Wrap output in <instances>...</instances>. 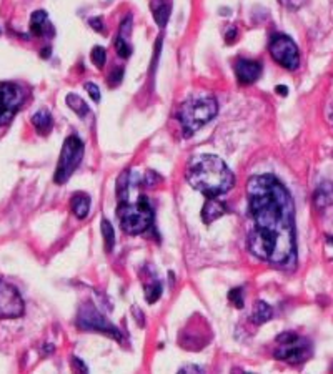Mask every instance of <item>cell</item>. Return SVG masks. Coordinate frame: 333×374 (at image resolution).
I'll list each match as a JSON object with an SVG mask.
<instances>
[{
  "mask_svg": "<svg viewBox=\"0 0 333 374\" xmlns=\"http://www.w3.org/2000/svg\"><path fill=\"white\" fill-rule=\"evenodd\" d=\"M40 57H42V58H49V57H50V47H47L45 50H42V52H40Z\"/></svg>",
  "mask_w": 333,
  "mask_h": 374,
  "instance_id": "32",
  "label": "cell"
},
{
  "mask_svg": "<svg viewBox=\"0 0 333 374\" xmlns=\"http://www.w3.org/2000/svg\"><path fill=\"white\" fill-rule=\"evenodd\" d=\"M92 62H93V65L95 67H99V68H102L105 65V60H107V53H105V49L104 47H100V45H97V47H93L92 49Z\"/></svg>",
  "mask_w": 333,
  "mask_h": 374,
  "instance_id": "22",
  "label": "cell"
},
{
  "mask_svg": "<svg viewBox=\"0 0 333 374\" xmlns=\"http://www.w3.org/2000/svg\"><path fill=\"white\" fill-rule=\"evenodd\" d=\"M90 25H92V29H93V30H97V32H100V33H104V32H105V29H104V22H102V18H100V17H93V18H90Z\"/></svg>",
  "mask_w": 333,
  "mask_h": 374,
  "instance_id": "26",
  "label": "cell"
},
{
  "mask_svg": "<svg viewBox=\"0 0 333 374\" xmlns=\"http://www.w3.org/2000/svg\"><path fill=\"white\" fill-rule=\"evenodd\" d=\"M32 125L40 135H47L50 133V130H52L53 127V118L49 110H38L37 114L32 116Z\"/></svg>",
  "mask_w": 333,
  "mask_h": 374,
  "instance_id": "16",
  "label": "cell"
},
{
  "mask_svg": "<svg viewBox=\"0 0 333 374\" xmlns=\"http://www.w3.org/2000/svg\"><path fill=\"white\" fill-rule=\"evenodd\" d=\"M178 373H203V369L200 368V366H193V364H189V366H183V368H180Z\"/></svg>",
  "mask_w": 333,
  "mask_h": 374,
  "instance_id": "28",
  "label": "cell"
},
{
  "mask_svg": "<svg viewBox=\"0 0 333 374\" xmlns=\"http://www.w3.org/2000/svg\"><path fill=\"white\" fill-rule=\"evenodd\" d=\"M218 114V103L210 93H192L177 110V120L182 125L183 135L190 136L207 125Z\"/></svg>",
  "mask_w": 333,
  "mask_h": 374,
  "instance_id": "3",
  "label": "cell"
},
{
  "mask_svg": "<svg viewBox=\"0 0 333 374\" xmlns=\"http://www.w3.org/2000/svg\"><path fill=\"white\" fill-rule=\"evenodd\" d=\"M235 38H237V29H235V27H230V30H228V32H227V35H225L227 44H233Z\"/></svg>",
  "mask_w": 333,
  "mask_h": 374,
  "instance_id": "29",
  "label": "cell"
},
{
  "mask_svg": "<svg viewBox=\"0 0 333 374\" xmlns=\"http://www.w3.org/2000/svg\"><path fill=\"white\" fill-rule=\"evenodd\" d=\"M160 294H162V284H160V281L154 279L150 286L145 284V299H147V303H155L160 298Z\"/></svg>",
  "mask_w": 333,
  "mask_h": 374,
  "instance_id": "21",
  "label": "cell"
},
{
  "mask_svg": "<svg viewBox=\"0 0 333 374\" xmlns=\"http://www.w3.org/2000/svg\"><path fill=\"white\" fill-rule=\"evenodd\" d=\"M283 5H287V7H290V9H298V7H301L303 5L307 0H280Z\"/></svg>",
  "mask_w": 333,
  "mask_h": 374,
  "instance_id": "27",
  "label": "cell"
},
{
  "mask_svg": "<svg viewBox=\"0 0 333 374\" xmlns=\"http://www.w3.org/2000/svg\"><path fill=\"white\" fill-rule=\"evenodd\" d=\"M25 92L17 83L2 81L0 83V125H7L12 122L18 110H20Z\"/></svg>",
  "mask_w": 333,
  "mask_h": 374,
  "instance_id": "9",
  "label": "cell"
},
{
  "mask_svg": "<svg viewBox=\"0 0 333 374\" xmlns=\"http://www.w3.org/2000/svg\"><path fill=\"white\" fill-rule=\"evenodd\" d=\"M187 181L209 198L228 192L235 185V177L223 160L215 155H198L187 166Z\"/></svg>",
  "mask_w": 333,
  "mask_h": 374,
  "instance_id": "2",
  "label": "cell"
},
{
  "mask_svg": "<svg viewBox=\"0 0 333 374\" xmlns=\"http://www.w3.org/2000/svg\"><path fill=\"white\" fill-rule=\"evenodd\" d=\"M270 53H272L273 60L277 64H280L281 67L287 70H297L300 65V53L298 47L295 45V42L283 33H275L270 38L268 44Z\"/></svg>",
  "mask_w": 333,
  "mask_h": 374,
  "instance_id": "8",
  "label": "cell"
},
{
  "mask_svg": "<svg viewBox=\"0 0 333 374\" xmlns=\"http://www.w3.org/2000/svg\"><path fill=\"white\" fill-rule=\"evenodd\" d=\"M102 235H104L105 249H107V251H112L113 244H115V233H113L112 225L108 223L107 220H102Z\"/></svg>",
  "mask_w": 333,
  "mask_h": 374,
  "instance_id": "20",
  "label": "cell"
},
{
  "mask_svg": "<svg viewBox=\"0 0 333 374\" xmlns=\"http://www.w3.org/2000/svg\"><path fill=\"white\" fill-rule=\"evenodd\" d=\"M227 208L220 200H217V196H209L202 208V220L205 225L213 223L215 220H218L220 216L225 215Z\"/></svg>",
  "mask_w": 333,
  "mask_h": 374,
  "instance_id": "13",
  "label": "cell"
},
{
  "mask_svg": "<svg viewBox=\"0 0 333 374\" xmlns=\"http://www.w3.org/2000/svg\"><path fill=\"white\" fill-rule=\"evenodd\" d=\"M117 215L120 227L127 235H140L154 221V208L145 195H140L135 201H130L127 196L119 200Z\"/></svg>",
  "mask_w": 333,
  "mask_h": 374,
  "instance_id": "4",
  "label": "cell"
},
{
  "mask_svg": "<svg viewBox=\"0 0 333 374\" xmlns=\"http://www.w3.org/2000/svg\"><path fill=\"white\" fill-rule=\"evenodd\" d=\"M273 316V311L272 308L266 305L265 301H257L255 303V308H253V314H252V319L255 325H263L268 319H272Z\"/></svg>",
  "mask_w": 333,
  "mask_h": 374,
  "instance_id": "18",
  "label": "cell"
},
{
  "mask_svg": "<svg viewBox=\"0 0 333 374\" xmlns=\"http://www.w3.org/2000/svg\"><path fill=\"white\" fill-rule=\"evenodd\" d=\"M228 299L233 303L235 308H238V309H240V308H244V293H242L240 288H235V290L230 291V293H228Z\"/></svg>",
  "mask_w": 333,
  "mask_h": 374,
  "instance_id": "23",
  "label": "cell"
},
{
  "mask_svg": "<svg viewBox=\"0 0 333 374\" xmlns=\"http://www.w3.org/2000/svg\"><path fill=\"white\" fill-rule=\"evenodd\" d=\"M70 205H72L73 215L77 218H80V220H84L90 211V196L87 193H82V192L75 193L72 196V203Z\"/></svg>",
  "mask_w": 333,
  "mask_h": 374,
  "instance_id": "17",
  "label": "cell"
},
{
  "mask_svg": "<svg viewBox=\"0 0 333 374\" xmlns=\"http://www.w3.org/2000/svg\"><path fill=\"white\" fill-rule=\"evenodd\" d=\"M77 326L80 329L97 331V333H104L117 341H122L120 331L117 329L115 326H113L112 323L92 305V303H85V305L80 306L78 314H77Z\"/></svg>",
  "mask_w": 333,
  "mask_h": 374,
  "instance_id": "7",
  "label": "cell"
},
{
  "mask_svg": "<svg viewBox=\"0 0 333 374\" xmlns=\"http://www.w3.org/2000/svg\"><path fill=\"white\" fill-rule=\"evenodd\" d=\"M30 30L34 35L42 37V35H53V27L49 22V15L44 10H37L30 17Z\"/></svg>",
  "mask_w": 333,
  "mask_h": 374,
  "instance_id": "14",
  "label": "cell"
},
{
  "mask_svg": "<svg viewBox=\"0 0 333 374\" xmlns=\"http://www.w3.org/2000/svg\"><path fill=\"white\" fill-rule=\"evenodd\" d=\"M252 227L248 249L275 266H293L297 260L295 205L288 190L273 175H258L246 185Z\"/></svg>",
  "mask_w": 333,
  "mask_h": 374,
  "instance_id": "1",
  "label": "cell"
},
{
  "mask_svg": "<svg viewBox=\"0 0 333 374\" xmlns=\"http://www.w3.org/2000/svg\"><path fill=\"white\" fill-rule=\"evenodd\" d=\"M262 73V64L257 60H248V58H238L235 62V75H237L238 83L252 85L258 80Z\"/></svg>",
  "mask_w": 333,
  "mask_h": 374,
  "instance_id": "11",
  "label": "cell"
},
{
  "mask_svg": "<svg viewBox=\"0 0 333 374\" xmlns=\"http://www.w3.org/2000/svg\"><path fill=\"white\" fill-rule=\"evenodd\" d=\"M150 9L154 12V18L158 27H165L172 12V0H152Z\"/></svg>",
  "mask_w": 333,
  "mask_h": 374,
  "instance_id": "15",
  "label": "cell"
},
{
  "mask_svg": "<svg viewBox=\"0 0 333 374\" xmlns=\"http://www.w3.org/2000/svg\"><path fill=\"white\" fill-rule=\"evenodd\" d=\"M82 158H84V143L78 136L72 135L64 142L60 151V158H58V165L55 168V175H53V181L58 185L64 183L72 177V173L77 170V166L80 165Z\"/></svg>",
  "mask_w": 333,
  "mask_h": 374,
  "instance_id": "6",
  "label": "cell"
},
{
  "mask_svg": "<svg viewBox=\"0 0 333 374\" xmlns=\"http://www.w3.org/2000/svg\"><path fill=\"white\" fill-rule=\"evenodd\" d=\"M85 90L88 92V95L92 97L93 102H100V90L95 83H85Z\"/></svg>",
  "mask_w": 333,
  "mask_h": 374,
  "instance_id": "25",
  "label": "cell"
},
{
  "mask_svg": "<svg viewBox=\"0 0 333 374\" xmlns=\"http://www.w3.org/2000/svg\"><path fill=\"white\" fill-rule=\"evenodd\" d=\"M25 311V305L18 290L14 284L0 278V319L20 318Z\"/></svg>",
  "mask_w": 333,
  "mask_h": 374,
  "instance_id": "10",
  "label": "cell"
},
{
  "mask_svg": "<svg viewBox=\"0 0 333 374\" xmlns=\"http://www.w3.org/2000/svg\"><path fill=\"white\" fill-rule=\"evenodd\" d=\"M122 80H123V68L122 67H117L110 73V77H108V85H112V87H117V85H119Z\"/></svg>",
  "mask_w": 333,
  "mask_h": 374,
  "instance_id": "24",
  "label": "cell"
},
{
  "mask_svg": "<svg viewBox=\"0 0 333 374\" xmlns=\"http://www.w3.org/2000/svg\"><path fill=\"white\" fill-rule=\"evenodd\" d=\"M65 102H67V105H69L70 110H73L78 116H82V118H84V116L88 114L87 103L84 102V98H82V97L75 95V93H69V95H67V98H65Z\"/></svg>",
  "mask_w": 333,
  "mask_h": 374,
  "instance_id": "19",
  "label": "cell"
},
{
  "mask_svg": "<svg viewBox=\"0 0 333 374\" xmlns=\"http://www.w3.org/2000/svg\"><path fill=\"white\" fill-rule=\"evenodd\" d=\"M72 363H73V366H75L77 369H80V371H85V373H87V368H85V364H82L80 361H78V358H73Z\"/></svg>",
  "mask_w": 333,
  "mask_h": 374,
  "instance_id": "30",
  "label": "cell"
},
{
  "mask_svg": "<svg viewBox=\"0 0 333 374\" xmlns=\"http://www.w3.org/2000/svg\"><path fill=\"white\" fill-rule=\"evenodd\" d=\"M275 90L278 92V95H281V97H287V95H288V88L283 87V85H278Z\"/></svg>",
  "mask_w": 333,
  "mask_h": 374,
  "instance_id": "31",
  "label": "cell"
},
{
  "mask_svg": "<svg viewBox=\"0 0 333 374\" xmlns=\"http://www.w3.org/2000/svg\"><path fill=\"white\" fill-rule=\"evenodd\" d=\"M277 349H275V358L283 363L288 364H301L307 359H310L312 356V342L307 338H301L293 331H287L281 333L277 338Z\"/></svg>",
  "mask_w": 333,
  "mask_h": 374,
  "instance_id": "5",
  "label": "cell"
},
{
  "mask_svg": "<svg viewBox=\"0 0 333 374\" xmlns=\"http://www.w3.org/2000/svg\"><path fill=\"white\" fill-rule=\"evenodd\" d=\"M130 32H132V15H127V18L120 23V32L115 38V49L119 57L128 58L132 55V45H130Z\"/></svg>",
  "mask_w": 333,
  "mask_h": 374,
  "instance_id": "12",
  "label": "cell"
}]
</instances>
